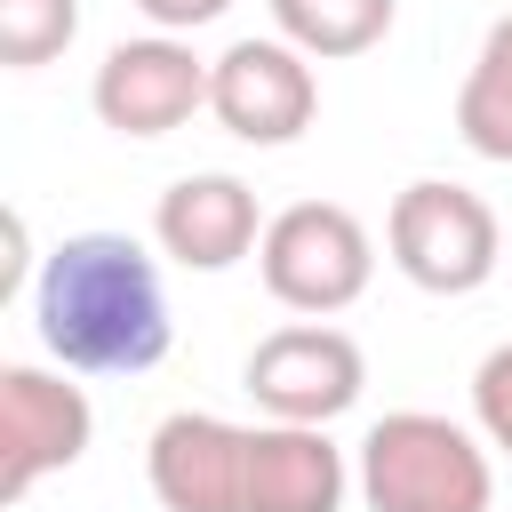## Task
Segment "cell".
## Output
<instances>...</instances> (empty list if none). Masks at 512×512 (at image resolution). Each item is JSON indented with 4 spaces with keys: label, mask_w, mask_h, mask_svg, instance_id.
I'll use <instances>...</instances> for the list:
<instances>
[{
    "label": "cell",
    "mask_w": 512,
    "mask_h": 512,
    "mask_svg": "<svg viewBox=\"0 0 512 512\" xmlns=\"http://www.w3.org/2000/svg\"><path fill=\"white\" fill-rule=\"evenodd\" d=\"M40 344L64 360V376H144L168 360V288L160 264L128 232H72L40 256L32 280Z\"/></svg>",
    "instance_id": "6da1fadb"
},
{
    "label": "cell",
    "mask_w": 512,
    "mask_h": 512,
    "mask_svg": "<svg viewBox=\"0 0 512 512\" xmlns=\"http://www.w3.org/2000/svg\"><path fill=\"white\" fill-rule=\"evenodd\" d=\"M360 496L368 512H488L496 472L488 448L432 408H392L360 440Z\"/></svg>",
    "instance_id": "7a4b0ae2"
},
{
    "label": "cell",
    "mask_w": 512,
    "mask_h": 512,
    "mask_svg": "<svg viewBox=\"0 0 512 512\" xmlns=\"http://www.w3.org/2000/svg\"><path fill=\"white\" fill-rule=\"evenodd\" d=\"M256 272H264V296L280 312H304V320H336L368 296L376 280V240L368 224L344 208V200H296L264 224V248H256Z\"/></svg>",
    "instance_id": "3957f363"
},
{
    "label": "cell",
    "mask_w": 512,
    "mask_h": 512,
    "mask_svg": "<svg viewBox=\"0 0 512 512\" xmlns=\"http://www.w3.org/2000/svg\"><path fill=\"white\" fill-rule=\"evenodd\" d=\"M384 248H392V264H400L424 296H472V288L496 280L504 232H496V208H488L472 184L416 176V184L392 192Z\"/></svg>",
    "instance_id": "277c9868"
},
{
    "label": "cell",
    "mask_w": 512,
    "mask_h": 512,
    "mask_svg": "<svg viewBox=\"0 0 512 512\" xmlns=\"http://www.w3.org/2000/svg\"><path fill=\"white\" fill-rule=\"evenodd\" d=\"M240 384H248V400L264 408V424H320V432H328V424L360 400L368 360H360V344H352L336 320H288V328L256 336Z\"/></svg>",
    "instance_id": "5b68a950"
},
{
    "label": "cell",
    "mask_w": 512,
    "mask_h": 512,
    "mask_svg": "<svg viewBox=\"0 0 512 512\" xmlns=\"http://www.w3.org/2000/svg\"><path fill=\"white\" fill-rule=\"evenodd\" d=\"M208 112H216L224 136H240L256 152H280L320 120V72L280 32L272 40H232L208 64Z\"/></svg>",
    "instance_id": "8992f818"
},
{
    "label": "cell",
    "mask_w": 512,
    "mask_h": 512,
    "mask_svg": "<svg viewBox=\"0 0 512 512\" xmlns=\"http://www.w3.org/2000/svg\"><path fill=\"white\" fill-rule=\"evenodd\" d=\"M96 440V408L56 368H0V504H24L48 472H72Z\"/></svg>",
    "instance_id": "52a82bcc"
},
{
    "label": "cell",
    "mask_w": 512,
    "mask_h": 512,
    "mask_svg": "<svg viewBox=\"0 0 512 512\" xmlns=\"http://www.w3.org/2000/svg\"><path fill=\"white\" fill-rule=\"evenodd\" d=\"M88 104H96V120H104L112 136L152 144V136L184 128V120L208 104V64L192 56V40L144 32V40L104 48V64H96V80H88Z\"/></svg>",
    "instance_id": "ba28073f"
},
{
    "label": "cell",
    "mask_w": 512,
    "mask_h": 512,
    "mask_svg": "<svg viewBox=\"0 0 512 512\" xmlns=\"http://www.w3.org/2000/svg\"><path fill=\"white\" fill-rule=\"evenodd\" d=\"M144 480L160 512H248V424L176 408L144 440Z\"/></svg>",
    "instance_id": "9c48e42d"
},
{
    "label": "cell",
    "mask_w": 512,
    "mask_h": 512,
    "mask_svg": "<svg viewBox=\"0 0 512 512\" xmlns=\"http://www.w3.org/2000/svg\"><path fill=\"white\" fill-rule=\"evenodd\" d=\"M264 224H272V216L256 208V192H248L240 176H224V168L176 176V184L160 192V208H152V240H160V256L184 264V272H232L240 256L264 248Z\"/></svg>",
    "instance_id": "30bf717a"
},
{
    "label": "cell",
    "mask_w": 512,
    "mask_h": 512,
    "mask_svg": "<svg viewBox=\"0 0 512 512\" xmlns=\"http://www.w3.org/2000/svg\"><path fill=\"white\" fill-rule=\"evenodd\" d=\"M344 448L320 424H248V512H344Z\"/></svg>",
    "instance_id": "8fae6325"
},
{
    "label": "cell",
    "mask_w": 512,
    "mask_h": 512,
    "mask_svg": "<svg viewBox=\"0 0 512 512\" xmlns=\"http://www.w3.org/2000/svg\"><path fill=\"white\" fill-rule=\"evenodd\" d=\"M456 136L480 152V160H504L512 168V8L480 32V56L456 88Z\"/></svg>",
    "instance_id": "7c38bea8"
},
{
    "label": "cell",
    "mask_w": 512,
    "mask_h": 512,
    "mask_svg": "<svg viewBox=\"0 0 512 512\" xmlns=\"http://www.w3.org/2000/svg\"><path fill=\"white\" fill-rule=\"evenodd\" d=\"M264 8L288 48H304L312 64H336V56H368L392 32L400 0H264Z\"/></svg>",
    "instance_id": "4fadbf2b"
},
{
    "label": "cell",
    "mask_w": 512,
    "mask_h": 512,
    "mask_svg": "<svg viewBox=\"0 0 512 512\" xmlns=\"http://www.w3.org/2000/svg\"><path fill=\"white\" fill-rule=\"evenodd\" d=\"M80 32V0H0V64L8 72H40L72 48Z\"/></svg>",
    "instance_id": "5bb4252c"
},
{
    "label": "cell",
    "mask_w": 512,
    "mask_h": 512,
    "mask_svg": "<svg viewBox=\"0 0 512 512\" xmlns=\"http://www.w3.org/2000/svg\"><path fill=\"white\" fill-rule=\"evenodd\" d=\"M472 416H480L488 448L512 456V344H496V352L472 368Z\"/></svg>",
    "instance_id": "9a60e30c"
},
{
    "label": "cell",
    "mask_w": 512,
    "mask_h": 512,
    "mask_svg": "<svg viewBox=\"0 0 512 512\" xmlns=\"http://www.w3.org/2000/svg\"><path fill=\"white\" fill-rule=\"evenodd\" d=\"M136 8H144V24H152V32H176V40H184V32L216 24L232 0H136Z\"/></svg>",
    "instance_id": "2e32d148"
}]
</instances>
